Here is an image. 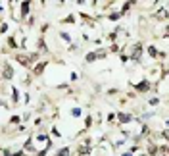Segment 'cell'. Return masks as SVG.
Returning <instances> with one entry per match:
<instances>
[{"mask_svg":"<svg viewBox=\"0 0 169 156\" xmlns=\"http://www.w3.org/2000/svg\"><path fill=\"white\" fill-rule=\"evenodd\" d=\"M12 75H13L12 66L6 64V66H4V70H2V79H12Z\"/></svg>","mask_w":169,"mask_h":156,"instance_id":"cell-3","label":"cell"},{"mask_svg":"<svg viewBox=\"0 0 169 156\" xmlns=\"http://www.w3.org/2000/svg\"><path fill=\"white\" fill-rule=\"evenodd\" d=\"M121 156H133V154H131V152H123V154H121Z\"/></svg>","mask_w":169,"mask_h":156,"instance_id":"cell-11","label":"cell"},{"mask_svg":"<svg viewBox=\"0 0 169 156\" xmlns=\"http://www.w3.org/2000/svg\"><path fill=\"white\" fill-rule=\"evenodd\" d=\"M135 87H137V91H140V93H146V91L150 89V87H152V83L144 79V81H138V83H135Z\"/></svg>","mask_w":169,"mask_h":156,"instance_id":"cell-1","label":"cell"},{"mask_svg":"<svg viewBox=\"0 0 169 156\" xmlns=\"http://www.w3.org/2000/svg\"><path fill=\"white\" fill-rule=\"evenodd\" d=\"M60 37H62L64 43H71V35H69V33H60Z\"/></svg>","mask_w":169,"mask_h":156,"instance_id":"cell-7","label":"cell"},{"mask_svg":"<svg viewBox=\"0 0 169 156\" xmlns=\"http://www.w3.org/2000/svg\"><path fill=\"white\" fill-rule=\"evenodd\" d=\"M58 156H69V149H67V147L60 149V150H58Z\"/></svg>","mask_w":169,"mask_h":156,"instance_id":"cell-9","label":"cell"},{"mask_svg":"<svg viewBox=\"0 0 169 156\" xmlns=\"http://www.w3.org/2000/svg\"><path fill=\"white\" fill-rule=\"evenodd\" d=\"M12 102H19V91L15 89V87H12Z\"/></svg>","mask_w":169,"mask_h":156,"instance_id":"cell-6","label":"cell"},{"mask_svg":"<svg viewBox=\"0 0 169 156\" xmlns=\"http://www.w3.org/2000/svg\"><path fill=\"white\" fill-rule=\"evenodd\" d=\"M17 6H19V10H21V20H23L27 14H29V10H31V2H21Z\"/></svg>","mask_w":169,"mask_h":156,"instance_id":"cell-2","label":"cell"},{"mask_svg":"<svg viewBox=\"0 0 169 156\" xmlns=\"http://www.w3.org/2000/svg\"><path fill=\"white\" fill-rule=\"evenodd\" d=\"M71 116L73 118H81V116H83V110H81V108H73V110H71Z\"/></svg>","mask_w":169,"mask_h":156,"instance_id":"cell-8","label":"cell"},{"mask_svg":"<svg viewBox=\"0 0 169 156\" xmlns=\"http://www.w3.org/2000/svg\"><path fill=\"white\" fill-rule=\"evenodd\" d=\"M148 54H150V58H158V56H160V50H158L156 46H148Z\"/></svg>","mask_w":169,"mask_h":156,"instance_id":"cell-5","label":"cell"},{"mask_svg":"<svg viewBox=\"0 0 169 156\" xmlns=\"http://www.w3.org/2000/svg\"><path fill=\"white\" fill-rule=\"evenodd\" d=\"M150 104H152V106H158V104H160V98H150Z\"/></svg>","mask_w":169,"mask_h":156,"instance_id":"cell-10","label":"cell"},{"mask_svg":"<svg viewBox=\"0 0 169 156\" xmlns=\"http://www.w3.org/2000/svg\"><path fill=\"white\" fill-rule=\"evenodd\" d=\"M117 118H119V122H121V124H129L131 120H133V116H131V114H125V112H121Z\"/></svg>","mask_w":169,"mask_h":156,"instance_id":"cell-4","label":"cell"}]
</instances>
